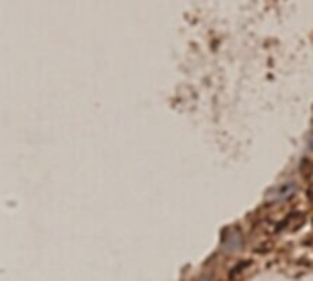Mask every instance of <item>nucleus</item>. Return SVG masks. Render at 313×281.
Masks as SVG:
<instances>
[{"instance_id": "f257e3e1", "label": "nucleus", "mask_w": 313, "mask_h": 281, "mask_svg": "<svg viewBox=\"0 0 313 281\" xmlns=\"http://www.w3.org/2000/svg\"><path fill=\"white\" fill-rule=\"evenodd\" d=\"M297 190L295 188V185L293 183H286V185H279L277 188H275L273 192L270 194V201H284V199H288V197H291L293 196V192Z\"/></svg>"}, {"instance_id": "f03ea898", "label": "nucleus", "mask_w": 313, "mask_h": 281, "mask_svg": "<svg viewBox=\"0 0 313 281\" xmlns=\"http://www.w3.org/2000/svg\"><path fill=\"white\" fill-rule=\"evenodd\" d=\"M223 247L229 250V252H233V250H236V248H240L242 247V238H240V234L238 232H229L226 236V241H223Z\"/></svg>"}, {"instance_id": "7ed1b4c3", "label": "nucleus", "mask_w": 313, "mask_h": 281, "mask_svg": "<svg viewBox=\"0 0 313 281\" xmlns=\"http://www.w3.org/2000/svg\"><path fill=\"white\" fill-rule=\"evenodd\" d=\"M200 281H211V279H209L207 276H203V277H202V279H200Z\"/></svg>"}]
</instances>
